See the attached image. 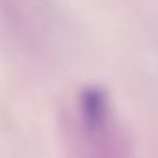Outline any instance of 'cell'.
<instances>
[{
  "label": "cell",
  "mask_w": 158,
  "mask_h": 158,
  "mask_svg": "<svg viewBox=\"0 0 158 158\" xmlns=\"http://www.w3.org/2000/svg\"><path fill=\"white\" fill-rule=\"evenodd\" d=\"M80 116L89 133L95 134L109 121V97L100 87H87L80 92Z\"/></svg>",
  "instance_id": "cell-1"
}]
</instances>
